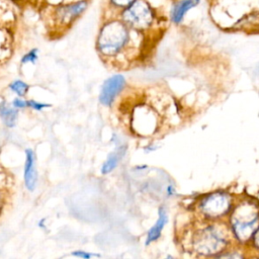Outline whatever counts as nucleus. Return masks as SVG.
<instances>
[{
    "instance_id": "nucleus-8",
    "label": "nucleus",
    "mask_w": 259,
    "mask_h": 259,
    "mask_svg": "<svg viewBox=\"0 0 259 259\" xmlns=\"http://www.w3.org/2000/svg\"><path fill=\"white\" fill-rule=\"evenodd\" d=\"M201 0H176L172 3L169 10V18L172 23L180 24L185 15L191 9L197 7Z\"/></svg>"
},
{
    "instance_id": "nucleus-12",
    "label": "nucleus",
    "mask_w": 259,
    "mask_h": 259,
    "mask_svg": "<svg viewBox=\"0 0 259 259\" xmlns=\"http://www.w3.org/2000/svg\"><path fill=\"white\" fill-rule=\"evenodd\" d=\"M0 117L7 127H13L16 124L18 110L13 105L9 106L5 101L0 103Z\"/></svg>"
},
{
    "instance_id": "nucleus-20",
    "label": "nucleus",
    "mask_w": 259,
    "mask_h": 259,
    "mask_svg": "<svg viewBox=\"0 0 259 259\" xmlns=\"http://www.w3.org/2000/svg\"><path fill=\"white\" fill-rule=\"evenodd\" d=\"M254 241H255V244L259 247V229L257 230L255 236H254Z\"/></svg>"
},
{
    "instance_id": "nucleus-15",
    "label": "nucleus",
    "mask_w": 259,
    "mask_h": 259,
    "mask_svg": "<svg viewBox=\"0 0 259 259\" xmlns=\"http://www.w3.org/2000/svg\"><path fill=\"white\" fill-rule=\"evenodd\" d=\"M136 0H107V4L110 9L117 11L119 13L130 5H132Z\"/></svg>"
},
{
    "instance_id": "nucleus-9",
    "label": "nucleus",
    "mask_w": 259,
    "mask_h": 259,
    "mask_svg": "<svg viewBox=\"0 0 259 259\" xmlns=\"http://www.w3.org/2000/svg\"><path fill=\"white\" fill-rule=\"evenodd\" d=\"M37 173L35 168V155L31 149H25L24 184L27 190L33 191L36 185Z\"/></svg>"
},
{
    "instance_id": "nucleus-17",
    "label": "nucleus",
    "mask_w": 259,
    "mask_h": 259,
    "mask_svg": "<svg viewBox=\"0 0 259 259\" xmlns=\"http://www.w3.org/2000/svg\"><path fill=\"white\" fill-rule=\"evenodd\" d=\"M27 106L34 109V110H42L44 108H49L52 105L51 104H47V103H41V102H37L34 100H27Z\"/></svg>"
},
{
    "instance_id": "nucleus-7",
    "label": "nucleus",
    "mask_w": 259,
    "mask_h": 259,
    "mask_svg": "<svg viewBox=\"0 0 259 259\" xmlns=\"http://www.w3.org/2000/svg\"><path fill=\"white\" fill-rule=\"evenodd\" d=\"M230 198L225 193H212L202 199L200 207L202 212L209 218H217L228 211L230 207Z\"/></svg>"
},
{
    "instance_id": "nucleus-14",
    "label": "nucleus",
    "mask_w": 259,
    "mask_h": 259,
    "mask_svg": "<svg viewBox=\"0 0 259 259\" xmlns=\"http://www.w3.org/2000/svg\"><path fill=\"white\" fill-rule=\"evenodd\" d=\"M9 89L14 92L17 96L19 97H23L26 95V93L28 92L29 86L28 84H26L25 82L21 81V80H15L12 83H10L9 85Z\"/></svg>"
},
{
    "instance_id": "nucleus-11",
    "label": "nucleus",
    "mask_w": 259,
    "mask_h": 259,
    "mask_svg": "<svg viewBox=\"0 0 259 259\" xmlns=\"http://www.w3.org/2000/svg\"><path fill=\"white\" fill-rule=\"evenodd\" d=\"M166 223H167V213H166V211L163 207H160L159 208L158 220L155 223V225L148 232L147 239H146V245H149L152 242L159 239V237L161 236L162 230L164 229V226L166 225Z\"/></svg>"
},
{
    "instance_id": "nucleus-16",
    "label": "nucleus",
    "mask_w": 259,
    "mask_h": 259,
    "mask_svg": "<svg viewBox=\"0 0 259 259\" xmlns=\"http://www.w3.org/2000/svg\"><path fill=\"white\" fill-rule=\"evenodd\" d=\"M37 57H38V50L36 48H33L22 56L20 62L21 64H28V63L34 64L35 61L37 60Z\"/></svg>"
},
{
    "instance_id": "nucleus-10",
    "label": "nucleus",
    "mask_w": 259,
    "mask_h": 259,
    "mask_svg": "<svg viewBox=\"0 0 259 259\" xmlns=\"http://www.w3.org/2000/svg\"><path fill=\"white\" fill-rule=\"evenodd\" d=\"M125 152H126V146L124 145L117 147L113 152H111L101 167V173L102 174L110 173L117 166V164L119 163V161L121 160Z\"/></svg>"
},
{
    "instance_id": "nucleus-6",
    "label": "nucleus",
    "mask_w": 259,
    "mask_h": 259,
    "mask_svg": "<svg viewBox=\"0 0 259 259\" xmlns=\"http://www.w3.org/2000/svg\"><path fill=\"white\" fill-rule=\"evenodd\" d=\"M125 86V78L121 74H115L106 79L101 87L99 101L104 106H110Z\"/></svg>"
},
{
    "instance_id": "nucleus-3",
    "label": "nucleus",
    "mask_w": 259,
    "mask_h": 259,
    "mask_svg": "<svg viewBox=\"0 0 259 259\" xmlns=\"http://www.w3.org/2000/svg\"><path fill=\"white\" fill-rule=\"evenodd\" d=\"M258 218V211L251 203L245 202L236 208L232 217V226L238 239L246 241L253 235Z\"/></svg>"
},
{
    "instance_id": "nucleus-13",
    "label": "nucleus",
    "mask_w": 259,
    "mask_h": 259,
    "mask_svg": "<svg viewBox=\"0 0 259 259\" xmlns=\"http://www.w3.org/2000/svg\"><path fill=\"white\" fill-rule=\"evenodd\" d=\"M10 193L7 189V178L3 171H0V215L3 213L6 204L9 202Z\"/></svg>"
},
{
    "instance_id": "nucleus-2",
    "label": "nucleus",
    "mask_w": 259,
    "mask_h": 259,
    "mask_svg": "<svg viewBox=\"0 0 259 259\" xmlns=\"http://www.w3.org/2000/svg\"><path fill=\"white\" fill-rule=\"evenodd\" d=\"M118 17L133 30L143 32L150 29L156 20V12L147 0H136L118 13Z\"/></svg>"
},
{
    "instance_id": "nucleus-5",
    "label": "nucleus",
    "mask_w": 259,
    "mask_h": 259,
    "mask_svg": "<svg viewBox=\"0 0 259 259\" xmlns=\"http://www.w3.org/2000/svg\"><path fill=\"white\" fill-rule=\"evenodd\" d=\"M88 0H77L70 3L59 4L52 11L53 21L59 27H69L88 8Z\"/></svg>"
},
{
    "instance_id": "nucleus-4",
    "label": "nucleus",
    "mask_w": 259,
    "mask_h": 259,
    "mask_svg": "<svg viewBox=\"0 0 259 259\" xmlns=\"http://www.w3.org/2000/svg\"><path fill=\"white\" fill-rule=\"evenodd\" d=\"M227 244L225 234L215 226H207L193 237V248L196 252L209 255L221 251Z\"/></svg>"
},
{
    "instance_id": "nucleus-1",
    "label": "nucleus",
    "mask_w": 259,
    "mask_h": 259,
    "mask_svg": "<svg viewBox=\"0 0 259 259\" xmlns=\"http://www.w3.org/2000/svg\"><path fill=\"white\" fill-rule=\"evenodd\" d=\"M133 30L119 17L106 19L100 26L96 50L104 59L115 60L128 53L133 42Z\"/></svg>"
},
{
    "instance_id": "nucleus-18",
    "label": "nucleus",
    "mask_w": 259,
    "mask_h": 259,
    "mask_svg": "<svg viewBox=\"0 0 259 259\" xmlns=\"http://www.w3.org/2000/svg\"><path fill=\"white\" fill-rule=\"evenodd\" d=\"M12 105L17 108V109H22V108H25L27 106V101L23 100L21 97H16L13 99L12 101Z\"/></svg>"
},
{
    "instance_id": "nucleus-19",
    "label": "nucleus",
    "mask_w": 259,
    "mask_h": 259,
    "mask_svg": "<svg viewBox=\"0 0 259 259\" xmlns=\"http://www.w3.org/2000/svg\"><path fill=\"white\" fill-rule=\"evenodd\" d=\"M72 255H73V256L80 257V258H83V259H89V258H91L92 256H99V255L92 254V253H88V252H86V251H81V250H79V251H74V252L72 253Z\"/></svg>"
}]
</instances>
